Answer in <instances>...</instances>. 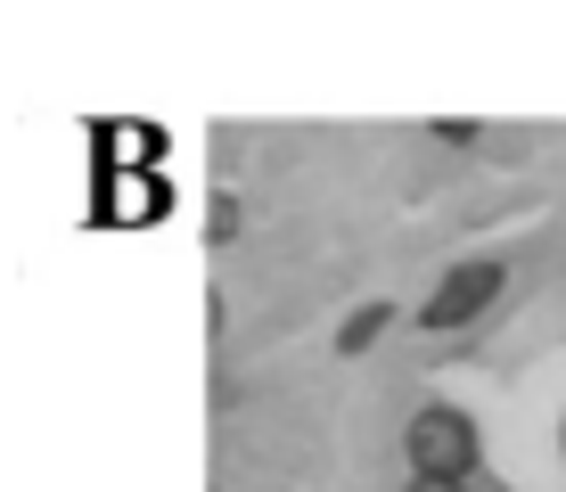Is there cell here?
<instances>
[{
    "label": "cell",
    "instance_id": "1",
    "mask_svg": "<svg viewBox=\"0 0 566 492\" xmlns=\"http://www.w3.org/2000/svg\"><path fill=\"white\" fill-rule=\"evenodd\" d=\"M402 451H411V468L427 484H468V468H476V427H468L452 402H436V410H419V419H411Z\"/></svg>",
    "mask_w": 566,
    "mask_h": 492
},
{
    "label": "cell",
    "instance_id": "2",
    "mask_svg": "<svg viewBox=\"0 0 566 492\" xmlns=\"http://www.w3.org/2000/svg\"><path fill=\"white\" fill-rule=\"evenodd\" d=\"M501 295V263H460L452 280H443L436 295H427V312H419V328H468L484 304Z\"/></svg>",
    "mask_w": 566,
    "mask_h": 492
},
{
    "label": "cell",
    "instance_id": "3",
    "mask_svg": "<svg viewBox=\"0 0 566 492\" xmlns=\"http://www.w3.org/2000/svg\"><path fill=\"white\" fill-rule=\"evenodd\" d=\"M386 321H395V312H386V304H369V312H354V328H345V337H337V345H345V353H361V345H369V337H378V328H386Z\"/></svg>",
    "mask_w": 566,
    "mask_h": 492
},
{
    "label": "cell",
    "instance_id": "4",
    "mask_svg": "<svg viewBox=\"0 0 566 492\" xmlns=\"http://www.w3.org/2000/svg\"><path fill=\"white\" fill-rule=\"evenodd\" d=\"M411 492H468V484H427V477H419V484H411Z\"/></svg>",
    "mask_w": 566,
    "mask_h": 492
}]
</instances>
